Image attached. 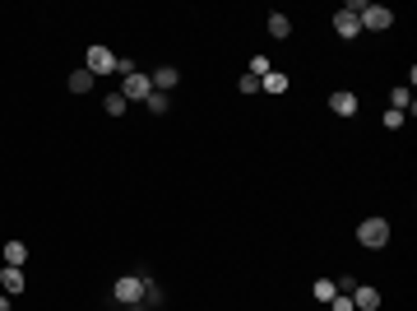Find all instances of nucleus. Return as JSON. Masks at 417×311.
I'll return each instance as SVG.
<instances>
[{
	"instance_id": "nucleus-23",
	"label": "nucleus",
	"mask_w": 417,
	"mask_h": 311,
	"mask_svg": "<svg viewBox=\"0 0 417 311\" xmlns=\"http://www.w3.org/2000/svg\"><path fill=\"white\" fill-rule=\"evenodd\" d=\"M0 311H10V298H5V293H0Z\"/></svg>"
},
{
	"instance_id": "nucleus-3",
	"label": "nucleus",
	"mask_w": 417,
	"mask_h": 311,
	"mask_svg": "<svg viewBox=\"0 0 417 311\" xmlns=\"http://www.w3.org/2000/svg\"><path fill=\"white\" fill-rule=\"evenodd\" d=\"M357 242H362L366 251H380V246L390 242V219H362L357 223Z\"/></svg>"
},
{
	"instance_id": "nucleus-1",
	"label": "nucleus",
	"mask_w": 417,
	"mask_h": 311,
	"mask_svg": "<svg viewBox=\"0 0 417 311\" xmlns=\"http://www.w3.org/2000/svg\"><path fill=\"white\" fill-rule=\"evenodd\" d=\"M144 288H149V274H121L116 283H111V298L121 302V307H139Z\"/></svg>"
},
{
	"instance_id": "nucleus-6",
	"label": "nucleus",
	"mask_w": 417,
	"mask_h": 311,
	"mask_svg": "<svg viewBox=\"0 0 417 311\" xmlns=\"http://www.w3.org/2000/svg\"><path fill=\"white\" fill-rule=\"evenodd\" d=\"M357 10H362V0H352V5H343V10L334 14V33H339V37H357V33H362Z\"/></svg>"
},
{
	"instance_id": "nucleus-10",
	"label": "nucleus",
	"mask_w": 417,
	"mask_h": 311,
	"mask_svg": "<svg viewBox=\"0 0 417 311\" xmlns=\"http://www.w3.org/2000/svg\"><path fill=\"white\" fill-rule=\"evenodd\" d=\"M149 79H154V89H158V93H167V89H176V84H181V70H176V66H158Z\"/></svg>"
},
{
	"instance_id": "nucleus-8",
	"label": "nucleus",
	"mask_w": 417,
	"mask_h": 311,
	"mask_svg": "<svg viewBox=\"0 0 417 311\" xmlns=\"http://www.w3.org/2000/svg\"><path fill=\"white\" fill-rule=\"evenodd\" d=\"M348 298H352V307H357V311H375V307H380V293H375L371 283H357Z\"/></svg>"
},
{
	"instance_id": "nucleus-11",
	"label": "nucleus",
	"mask_w": 417,
	"mask_h": 311,
	"mask_svg": "<svg viewBox=\"0 0 417 311\" xmlns=\"http://www.w3.org/2000/svg\"><path fill=\"white\" fill-rule=\"evenodd\" d=\"M23 260H28V246L14 237V242H5V265H14V269H23Z\"/></svg>"
},
{
	"instance_id": "nucleus-13",
	"label": "nucleus",
	"mask_w": 417,
	"mask_h": 311,
	"mask_svg": "<svg viewBox=\"0 0 417 311\" xmlns=\"http://www.w3.org/2000/svg\"><path fill=\"white\" fill-rule=\"evenodd\" d=\"M390 107H394V111H413V93H408V84H404V89H390Z\"/></svg>"
},
{
	"instance_id": "nucleus-7",
	"label": "nucleus",
	"mask_w": 417,
	"mask_h": 311,
	"mask_svg": "<svg viewBox=\"0 0 417 311\" xmlns=\"http://www.w3.org/2000/svg\"><path fill=\"white\" fill-rule=\"evenodd\" d=\"M330 111L334 116H357V93L352 89H334L330 93Z\"/></svg>"
},
{
	"instance_id": "nucleus-14",
	"label": "nucleus",
	"mask_w": 417,
	"mask_h": 311,
	"mask_svg": "<svg viewBox=\"0 0 417 311\" xmlns=\"http://www.w3.org/2000/svg\"><path fill=\"white\" fill-rule=\"evenodd\" d=\"M292 33V19L287 14H269V37H287Z\"/></svg>"
},
{
	"instance_id": "nucleus-19",
	"label": "nucleus",
	"mask_w": 417,
	"mask_h": 311,
	"mask_svg": "<svg viewBox=\"0 0 417 311\" xmlns=\"http://www.w3.org/2000/svg\"><path fill=\"white\" fill-rule=\"evenodd\" d=\"M269 70H274V66H269V56H255V61H251V70H246V75H255V79H264V75H269Z\"/></svg>"
},
{
	"instance_id": "nucleus-2",
	"label": "nucleus",
	"mask_w": 417,
	"mask_h": 311,
	"mask_svg": "<svg viewBox=\"0 0 417 311\" xmlns=\"http://www.w3.org/2000/svg\"><path fill=\"white\" fill-rule=\"evenodd\" d=\"M84 70H88V75H93V79H98V75H111V70H121V56L111 51V47L93 42V47H88V51H84Z\"/></svg>"
},
{
	"instance_id": "nucleus-9",
	"label": "nucleus",
	"mask_w": 417,
	"mask_h": 311,
	"mask_svg": "<svg viewBox=\"0 0 417 311\" xmlns=\"http://www.w3.org/2000/svg\"><path fill=\"white\" fill-rule=\"evenodd\" d=\"M0 293H5V298H19L23 293V269H14V265L0 269Z\"/></svg>"
},
{
	"instance_id": "nucleus-18",
	"label": "nucleus",
	"mask_w": 417,
	"mask_h": 311,
	"mask_svg": "<svg viewBox=\"0 0 417 311\" xmlns=\"http://www.w3.org/2000/svg\"><path fill=\"white\" fill-rule=\"evenodd\" d=\"M167 107H172V98H167V93H158V89L149 93V111H154V116H163Z\"/></svg>"
},
{
	"instance_id": "nucleus-17",
	"label": "nucleus",
	"mask_w": 417,
	"mask_h": 311,
	"mask_svg": "<svg viewBox=\"0 0 417 311\" xmlns=\"http://www.w3.org/2000/svg\"><path fill=\"white\" fill-rule=\"evenodd\" d=\"M70 89H75V93H88V89H93V75H88V70L79 66L75 75H70Z\"/></svg>"
},
{
	"instance_id": "nucleus-15",
	"label": "nucleus",
	"mask_w": 417,
	"mask_h": 311,
	"mask_svg": "<svg viewBox=\"0 0 417 311\" xmlns=\"http://www.w3.org/2000/svg\"><path fill=\"white\" fill-rule=\"evenodd\" d=\"M316 302H334V293H339V283H334V279H316Z\"/></svg>"
},
{
	"instance_id": "nucleus-22",
	"label": "nucleus",
	"mask_w": 417,
	"mask_h": 311,
	"mask_svg": "<svg viewBox=\"0 0 417 311\" xmlns=\"http://www.w3.org/2000/svg\"><path fill=\"white\" fill-rule=\"evenodd\" d=\"M237 89H242V93H260V79H255V75H242V84H237Z\"/></svg>"
},
{
	"instance_id": "nucleus-4",
	"label": "nucleus",
	"mask_w": 417,
	"mask_h": 311,
	"mask_svg": "<svg viewBox=\"0 0 417 311\" xmlns=\"http://www.w3.org/2000/svg\"><path fill=\"white\" fill-rule=\"evenodd\" d=\"M121 93L125 102H149V93H154V79L144 75V70H130V75H121Z\"/></svg>"
},
{
	"instance_id": "nucleus-12",
	"label": "nucleus",
	"mask_w": 417,
	"mask_h": 311,
	"mask_svg": "<svg viewBox=\"0 0 417 311\" xmlns=\"http://www.w3.org/2000/svg\"><path fill=\"white\" fill-rule=\"evenodd\" d=\"M260 93H287V75L283 70H269V75L260 79Z\"/></svg>"
},
{
	"instance_id": "nucleus-20",
	"label": "nucleus",
	"mask_w": 417,
	"mask_h": 311,
	"mask_svg": "<svg viewBox=\"0 0 417 311\" xmlns=\"http://www.w3.org/2000/svg\"><path fill=\"white\" fill-rule=\"evenodd\" d=\"M404 121H408V116H404V111H394V107H390V111H385V130H404Z\"/></svg>"
},
{
	"instance_id": "nucleus-5",
	"label": "nucleus",
	"mask_w": 417,
	"mask_h": 311,
	"mask_svg": "<svg viewBox=\"0 0 417 311\" xmlns=\"http://www.w3.org/2000/svg\"><path fill=\"white\" fill-rule=\"evenodd\" d=\"M357 23L371 28V33H385V28L394 23V10H390V5H362V10H357Z\"/></svg>"
},
{
	"instance_id": "nucleus-16",
	"label": "nucleus",
	"mask_w": 417,
	"mask_h": 311,
	"mask_svg": "<svg viewBox=\"0 0 417 311\" xmlns=\"http://www.w3.org/2000/svg\"><path fill=\"white\" fill-rule=\"evenodd\" d=\"M102 107H107V116H125V107H130V102H125L121 93H107V98H102Z\"/></svg>"
},
{
	"instance_id": "nucleus-21",
	"label": "nucleus",
	"mask_w": 417,
	"mask_h": 311,
	"mask_svg": "<svg viewBox=\"0 0 417 311\" xmlns=\"http://www.w3.org/2000/svg\"><path fill=\"white\" fill-rule=\"evenodd\" d=\"M330 307H334V311H357V307H352V298H348V293H334V302H330Z\"/></svg>"
}]
</instances>
